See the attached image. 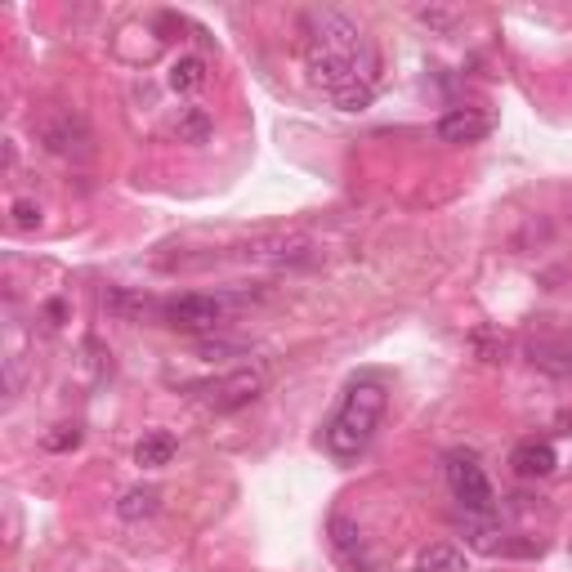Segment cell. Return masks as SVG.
Segmentation results:
<instances>
[{
	"label": "cell",
	"instance_id": "6da1fadb",
	"mask_svg": "<svg viewBox=\"0 0 572 572\" xmlns=\"http://www.w3.org/2000/svg\"><path fill=\"white\" fill-rule=\"evenodd\" d=\"M304 72L322 99L340 112H358L376 99L380 59L363 27L340 10H309L304 14Z\"/></svg>",
	"mask_w": 572,
	"mask_h": 572
},
{
	"label": "cell",
	"instance_id": "7a4b0ae2",
	"mask_svg": "<svg viewBox=\"0 0 572 572\" xmlns=\"http://www.w3.org/2000/svg\"><path fill=\"white\" fill-rule=\"evenodd\" d=\"M380 416H385V385L380 380H354L345 390V403L335 407V416L322 430V443L335 461H354V456L367 452Z\"/></svg>",
	"mask_w": 572,
	"mask_h": 572
},
{
	"label": "cell",
	"instance_id": "3957f363",
	"mask_svg": "<svg viewBox=\"0 0 572 572\" xmlns=\"http://www.w3.org/2000/svg\"><path fill=\"white\" fill-rule=\"evenodd\" d=\"M238 304H246V295H228V291H219V295L188 291V295L166 300L162 314H166V327H175V331H183V335H211V331H219V327L228 322V314H233Z\"/></svg>",
	"mask_w": 572,
	"mask_h": 572
},
{
	"label": "cell",
	"instance_id": "277c9868",
	"mask_svg": "<svg viewBox=\"0 0 572 572\" xmlns=\"http://www.w3.org/2000/svg\"><path fill=\"white\" fill-rule=\"evenodd\" d=\"M443 474H447V487H452L456 506H461L466 514H479V519L497 514V497H492V483H487L474 452H452Z\"/></svg>",
	"mask_w": 572,
	"mask_h": 572
},
{
	"label": "cell",
	"instance_id": "5b68a950",
	"mask_svg": "<svg viewBox=\"0 0 572 572\" xmlns=\"http://www.w3.org/2000/svg\"><path fill=\"white\" fill-rule=\"evenodd\" d=\"M246 259L255 264H274V269H300V264H314L318 251L309 238H300V233H274V238H255L242 246Z\"/></svg>",
	"mask_w": 572,
	"mask_h": 572
},
{
	"label": "cell",
	"instance_id": "8992f818",
	"mask_svg": "<svg viewBox=\"0 0 572 572\" xmlns=\"http://www.w3.org/2000/svg\"><path fill=\"white\" fill-rule=\"evenodd\" d=\"M36 135H41L46 152H54V157H86L90 152V130L76 112H50L36 126Z\"/></svg>",
	"mask_w": 572,
	"mask_h": 572
},
{
	"label": "cell",
	"instance_id": "52a82bcc",
	"mask_svg": "<svg viewBox=\"0 0 572 572\" xmlns=\"http://www.w3.org/2000/svg\"><path fill=\"white\" fill-rule=\"evenodd\" d=\"M259 390H264V376H259L255 367H242V371H233V376H224L219 385L211 390V407H215V411H238V407L255 403Z\"/></svg>",
	"mask_w": 572,
	"mask_h": 572
},
{
	"label": "cell",
	"instance_id": "ba28073f",
	"mask_svg": "<svg viewBox=\"0 0 572 572\" xmlns=\"http://www.w3.org/2000/svg\"><path fill=\"white\" fill-rule=\"evenodd\" d=\"M492 135V117L479 107H452L438 117V139L443 143H479Z\"/></svg>",
	"mask_w": 572,
	"mask_h": 572
},
{
	"label": "cell",
	"instance_id": "9c48e42d",
	"mask_svg": "<svg viewBox=\"0 0 572 572\" xmlns=\"http://www.w3.org/2000/svg\"><path fill=\"white\" fill-rule=\"evenodd\" d=\"M555 466H559V456H555V443H546V438H523L510 452V470L519 479H546Z\"/></svg>",
	"mask_w": 572,
	"mask_h": 572
},
{
	"label": "cell",
	"instance_id": "30bf717a",
	"mask_svg": "<svg viewBox=\"0 0 572 572\" xmlns=\"http://www.w3.org/2000/svg\"><path fill=\"white\" fill-rule=\"evenodd\" d=\"M532 367H542L559 380H572V335H546V340H532L527 345Z\"/></svg>",
	"mask_w": 572,
	"mask_h": 572
},
{
	"label": "cell",
	"instance_id": "8fae6325",
	"mask_svg": "<svg viewBox=\"0 0 572 572\" xmlns=\"http://www.w3.org/2000/svg\"><path fill=\"white\" fill-rule=\"evenodd\" d=\"M331 546H335V555L345 559L354 572H371V555H367V542H363V532L349 523V519H331Z\"/></svg>",
	"mask_w": 572,
	"mask_h": 572
},
{
	"label": "cell",
	"instance_id": "7c38bea8",
	"mask_svg": "<svg viewBox=\"0 0 572 572\" xmlns=\"http://www.w3.org/2000/svg\"><path fill=\"white\" fill-rule=\"evenodd\" d=\"M175 434H166V430H152V434H143L139 438V447H135V466H143V470H162V466H170L175 461Z\"/></svg>",
	"mask_w": 572,
	"mask_h": 572
},
{
	"label": "cell",
	"instance_id": "4fadbf2b",
	"mask_svg": "<svg viewBox=\"0 0 572 572\" xmlns=\"http://www.w3.org/2000/svg\"><path fill=\"white\" fill-rule=\"evenodd\" d=\"M416 572H466V555L447 542H434L416 555Z\"/></svg>",
	"mask_w": 572,
	"mask_h": 572
},
{
	"label": "cell",
	"instance_id": "5bb4252c",
	"mask_svg": "<svg viewBox=\"0 0 572 572\" xmlns=\"http://www.w3.org/2000/svg\"><path fill=\"white\" fill-rule=\"evenodd\" d=\"M202 86H206V63H202L198 54L175 59V67H170V90H175V94H193V90H202Z\"/></svg>",
	"mask_w": 572,
	"mask_h": 572
},
{
	"label": "cell",
	"instance_id": "9a60e30c",
	"mask_svg": "<svg viewBox=\"0 0 572 572\" xmlns=\"http://www.w3.org/2000/svg\"><path fill=\"white\" fill-rule=\"evenodd\" d=\"M157 501H162V492H157V487H130L126 497L117 501V514L135 523V519H148V514H157Z\"/></svg>",
	"mask_w": 572,
	"mask_h": 572
},
{
	"label": "cell",
	"instance_id": "2e32d148",
	"mask_svg": "<svg viewBox=\"0 0 572 572\" xmlns=\"http://www.w3.org/2000/svg\"><path fill=\"white\" fill-rule=\"evenodd\" d=\"M103 304H107V314H117V318H139V314L148 309L139 295H130V291H122V287H112V291L103 295Z\"/></svg>",
	"mask_w": 572,
	"mask_h": 572
},
{
	"label": "cell",
	"instance_id": "e0dca14e",
	"mask_svg": "<svg viewBox=\"0 0 572 572\" xmlns=\"http://www.w3.org/2000/svg\"><path fill=\"white\" fill-rule=\"evenodd\" d=\"M175 130H179V139H193V143H206V135H211V117H206V112H202V107H188V112H183V122H179Z\"/></svg>",
	"mask_w": 572,
	"mask_h": 572
},
{
	"label": "cell",
	"instance_id": "ac0fdd59",
	"mask_svg": "<svg viewBox=\"0 0 572 572\" xmlns=\"http://www.w3.org/2000/svg\"><path fill=\"white\" fill-rule=\"evenodd\" d=\"M76 443H81V430H76V425H59V434H46V447L50 452H67Z\"/></svg>",
	"mask_w": 572,
	"mask_h": 572
},
{
	"label": "cell",
	"instance_id": "d6986e66",
	"mask_svg": "<svg viewBox=\"0 0 572 572\" xmlns=\"http://www.w3.org/2000/svg\"><path fill=\"white\" fill-rule=\"evenodd\" d=\"M14 224L18 228H36V224H41V211H36V202H14Z\"/></svg>",
	"mask_w": 572,
	"mask_h": 572
},
{
	"label": "cell",
	"instance_id": "ffe728a7",
	"mask_svg": "<svg viewBox=\"0 0 572 572\" xmlns=\"http://www.w3.org/2000/svg\"><path fill=\"white\" fill-rule=\"evenodd\" d=\"M559 430H568V434H572V407H563V411H559Z\"/></svg>",
	"mask_w": 572,
	"mask_h": 572
}]
</instances>
